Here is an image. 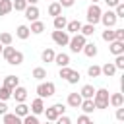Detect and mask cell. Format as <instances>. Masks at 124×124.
Listing matches in <instances>:
<instances>
[{"mask_svg":"<svg viewBox=\"0 0 124 124\" xmlns=\"http://www.w3.org/2000/svg\"><path fill=\"white\" fill-rule=\"evenodd\" d=\"M93 103H95V108H107V107H108V91H107L105 87L95 89Z\"/></svg>","mask_w":124,"mask_h":124,"instance_id":"1","label":"cell"},{"mask_svg":"<svg viewBox=\"0 0 124 124\" xmlns=\"http://www.w3.org/2000/svg\"><path fill=\"white\" fill-rule=\"evenodd\" d=\"M85 43H87V37L85 35L74 33V37H70V41H68V46H70L72 52H81V48H83Z\"/></svg>","mask_w":124,"mask_h":124,"instance_id":"2","label":"cell"},{"mask_svg":"<svg viewBox=\"0 0 124 124\" xmlns=\"http://www.w3.org/2000/svg\"><path fill=\"white\" fill-rule=\"evenodd\" d=\"M54 93H56V85H54L52 81H41V83L37 85V95L43 97V99L52 97Z\"/></svg>","mask_w":124,"mask_h":124,"instance_id":"3","label":"cell"},{"mask_svg":"<svg viewBox=\"0 0 124 124\" xmlns=\"http://www.w3.org/2000/svg\"><path fill=\"white\" fill-rule=\"evenodd\" d=\"M64 110H66V107H64L62 103H56V105H52V107L45 108L43 112H45L46 120H50V122H56V118H58L60 114H64Z\"/></svg>","mask_w":124,"mask_h":124,"instance_id":"4","label":"cell"},{"mask_svg":"<svg viewBox=\"0 0 124 124\" xmlns=\"http://www.w3.org/2000/svg\"><path fill=\"white\" fill-rule=\"evenodd\" d=\"M101 14H103V10L99 8V4H91L89 8H87V23H99V19H101Z\"/></svg>","mask_w":124,"mask_h":124,"instance_id":"5","label":"cell"},{"mask_svg":"<svg viewBox=\"0 0 124 124\" xmlns=\"http://www.w3.org/2000/svg\"><path fill=\"white\" fill-rule=\"evenodd\" d=\"M52 41H54L58 46H66L68 41H70V33L64 31V29H54V31H52Z\"/></svg>","mask_w":124,"mask_h":124,"instance_id":"6","label":"cell"},{"mask_svg":"<svg viewBox=\"0 0 124 124\" xmlns=\"http://www.w3.org/2000/svg\"><path fill=\"white\" fill-rule=\"evenodd\" d=\"M116 19H118L116 14H114L112 10H107V12L101 14V19H99V21H101L105 27H114V25H116Z\"/></svg>","mask_w":124,"mask_h":124,"instance_id":"7","label":"cell"},{"mask_svg":"<svg viewBox=\"0 0 124 124\" xmlns=\"http://www.w3.org/2000/svg\"><path fill=\"white\" fill-rule=\"evenodd\" d=\"M12 97L16 99V103H25V99H27V89L21 87V85H16V87L12 89Z\"/></svg>","mask_w":124,"mask_h":124,"instance_id":"8","label":"cell"},{"mask_svg":"<svg viewBox=\"0 0 124 124\" xmlns=\"http://www.w3.org/2000/svg\"><path fill=\"white\" fill-rule=\"evenodd\" d=\"M23 14H25V17L29 19V21H35V19H39V8H37V4H27V8L23 10Z\"/></svg>","mask_w":124,"mask_h":124,"instance_id":"9","label":"cell"},{"mask_svg":"<svg viewBox=\"0 0 124 124\" xmlns=\"http://www.w3.org/2000/svg\"><path fill=\"white\" fill-rule=\"evenodd\" d=\"M108 50L116 56V54H124V41H118V39H114V41H110L108 43Z\"/></svg>","mask_w":124,"mask_h":124,"instance_id":"10","label":"cell"},{"mask_svg":"<svg viewBox=\"0 0 124 124\" xmlns=\"http://www.w3.org/2000/svg\"><path fill=\"white\" fill-rule=\"evenodd\" d=\"M33 114H43V110H45V103H43V97H37V99H33V103H31V108H29Z\"/></svg>","mask_w":124,"mask_h":124,"instance_id":"11","label":"cell"},{"mask_svg":"<svg viewBox=\"0 0 124 124\" xmlns=\"http://www.w3.org/2000/svg\"><path fill=\"white\" fill-rule=\"evenodd\" d=\"M81 95L79 93H70L68 95V107H72V108H79V105H81Z\"/></svg>","mask_w":124,"mask_h":124,"instance_id":"12","label":"cell"},{"mask_svg":"<svg viewBox=\"0 0 124 124\" xmlns=\"http://www.w3.org/2000/svg\"><path fill=\"white\" fill-rule=\"evenodd\" d=\"M108 105H112L114 108H116V107H122V105H124V95H122V93H112V95H108Z\"/></svg>","mask_w":124,"mask_h":124,"instance_id":"13","label":"cell"},{"mask_svg":"<svg viewBox=\"0 0 124 124\" xmlns=\"http://www.w3.org/2000/svg\"><path fill=\"white\" fill-rule=\"evenodd\" d=\"M52 62L58 64V66H70V56L66 52H58V54H54V60Z\"/></svg>","mask_w":124,"mask_h":124,"instance_id":"14","label":"cell"},{"mask_svg":"<svg viewBox=\"0 0 124 124\" xmlns=\"http://www.w3.org/2000/svg\"><path fill=\"white\" fill-rule=\"evenodd\" d=\"M81 50H83V54H85V56H89V58L97 56V45H95V43H85Z\"/></svg>","mask_w":124,"mask_h":124,"instance_id":"15","label":"cell"},{"mask_svg":"<svg viewBox=\"0 0 124 124\" xmlns=\"http://www.w3.org/2000/svg\"><path fill=\"white\" fill-rule=\"evenodd\" d=\"M6 62H8V64H12V66H19V64L23 62V52H21V50H16V52H14Z\"/></svg>","mask_w":124,"mask_h":124,"instance_id":"16","label":"cell"},{"mask_svg":"<svg viewBox=\"0 0 124 124\" xmlns=\"http://www.w3.org/2000/svg\"><path fill=\"white\" fill-rule=\"evenodd\" d=\"M101 74L107 76V78H112V76L116 74V66H114L112 62H107L105 66H101Z\"/></svg>","mask_w":124,"mask_h":124,"instance_id":"17","label":"cell"},{"mask_svg":"<svg viewBox=\"0 0 124 124\" xmlns=\"http://www.w3.org/2000/svg\"><path fill=\"white\" fill-rule=\"evenodd\" d=\"M2 120L6 124H19L21 122V116H17L16 112H6V114H2Z\"/></svg>","mask_w":124,"mask_h":124,"instance_id":"18","label":"cell"},{"mask_svg":"<svg viewBox=\"0 0 124 124\" xmlns=\"http://www.w3.org/2000/svg\"><path fill=\"white\" fill-rule=\"evenodd\" d=\"M62 14V6H60V2L58 0H52L50 2V6H48V16H60Z\"/></svg>","mask_w":124,"mask_h":124,"instance_id":"19","label":"cell"},{"mask_svg":"<svg viewBox=\"0 0 124 124\" xmlns=\"http://www.w3.org/2000/svg\"><path fill=\"white\" fill-rule=\"evenodd\" d=\"M79 29H81V21H78V19H72V21H68L66 23V31L68 33H79Z\"/></svg>","mask_w":124,"mask_h":124,"instance_id":"20","label":"cell"},{"mask_svg":"<svg viewBox=\"0 0 124 124\" xmlns=\"http://www.w3.org/2000/svg\"><path fill=\"white\" fill-rule=\"evenodd\" d=\"M79 108L83 110V112H93L95 110V103H93V99H81V105H79Z\"/></svg>","mask_w":124,"mask_h":124,"instance_id":"21","label":"cell"},{"mask_svg":"<svg viewBox=\"0 0 124 124\" xmlns=\"http://www.w3.org/2000/svg\"><path fill=\"white\" fill-rule=\"evenodd\" d=\"M29 31H31V33H35V35H41V33L45 31V23H43V21H39V19H35V21H31Z\"/></svg>","mask_w":124,"mask_h":124,"instance_id":"22","label":"cell"},{"mask_svg":"<svg viewBox=\"0 0 124 124\" xmlns=\"http://www.w3.org/2000/svg\"><path fill=\"white\" fill-rule=\"evenodd\" d=\"M16 35H17V39H21V41H25V39H29V35H31V31H29V27H27V25H19V27L16 29Z\"/></svg>","mask_w":124,"mask_h":124,"instance_id":"23","label":"cell"},{"mask_svg":"<svg viewBox=\"0 0 124 124\" xmlns=\"http://www.w3.org/2000/svg\"><path fill=\"white\" fill-rule=\"evenodd\" d=\"M79 95H81L83 99H93V95H95V87L87 83V85H83V87H81V91H79Z\"/></svg>","mask_w":124,"mask_h":124,"instance_id":"24","label":"cell"},{"mask_svg":"<svg viewBox=\"0 0 124 124\" xmlns=\"http://www.w3.org/2000/svg\"><path fill=\"white\" fill-rule=\"evenodd\" d=\"M12 10V0H0V16H8Z\"/></svg>","mask_w":124,"mask_h":124,"instance_id":"25","label":"cell"},{"mask_svg":"<svg viewBox=\"0 0 124 124\" xmlns=\"http://www.w3.org/2000/svg\"><path fill=\"white\" fill-rule=\"evenodd\" d=\"M4 85L10 87V89H14L16 85H19V78L17 76H6L4 78Z\"/></svg>","mask_w":124,"mask_h":124,"instance_id":"26","label":"cell"},{"mask_svg":"<svg viewBox=\"0 0 124 124\" xmlns=\"http://www.w3.org/2000/svg\"><path fill=\"white\" fill-rule=\"evenodd\" d=\"M54 54H56V52H54L52 48H45V50L41 52V60H43V62H52V60H54Z\"/></svg>","mask_w":124,"mask_h":124,"instance_id":"27","label":"cell"},{"mask_svg":"<svg viewBox=\"0 0 124 124\" xmlns=\"http://www.w3.org/2000/svg\"><path fill=\"white\" fill-rule=\"evenodd\" d=\"M66 17L60 14V16H54V29H66Z\"/></svg>","mask_w":124,"mask_h":124,"instance_id":"28","label":"cell"},{"mask_svg":"<svg viewBox=\"0 0 124 124\" xmlns=\"http://www.w3.org/2000/svg\"><path fill=\"white\" fill-rule=\"evenodd\" d=\"M79 33H81V35H85V37H91V35L95 33V25H93V23H85V25H81Z\"/></svg>","mask_w":124,"mask_h":124,"instance_id":"29","label":"cell"},{"mask_svg":"<svg viewBox=\"0 0 124 124\" xmlns=\"http://www.w3.org/2000/svg\"><path fill=\"white\" fill-rule=\"evenodd\" d=\"M114 39H116V35H114V29H112V27H107V29L103 31V41L110 43V41H114Z\"/></svg>","mask_w":124,"mask_h":124,"instance_id":"30","label":"cell"},{"mask_svg":"<svg viewBox=\"0 0 124 124\" xmlns=\"http://www.w3.org/2000/svg\"><path fill=\"white\" fill-rule=\"evenodd\" d=\"M33 78H35V79H39V81H43V79L46 78V70H45V68H41V66H37V68L33 70Z\"/></svg>","mask_w":124,"mask_h":124,"instance_id":"31","label":"cell"},{"mask_svg":"<svg viewBox=\"0 0 124 124\" xmlns=\"http://www.w3.org/2000/svg\"><path fill=\"white\" fill-rule=\"evenodd\" d=\"M27 112H29V107H27L25 103H17V107H16V114L23 118V116H25Z\"/></svg>","mask_w":124,"mask_h":124,"instance_id":"32","label":"cell"},{"mask_svg":"<svg viewBox=\"0 0 124 124\" xmlns=\"http://www.w3.org/2000/svg\"><path fill=\"white\" fill-rule=\"evenodd\" d=\"M21 122H23V124H39V118H37V114L27 112V114L21 118Z\"/></svg>","mask_w":124,"mask_h":124,"instance_id":"33","label":"cell"},{"mask_svg":"<svg viewBox=\"0 0 124 124\" xmlns=\"http://www.w3.org/2000/svg\"><path fill=\"white\" fill-rule=\"evenodd\" d=\"M87 76H89V78H99V76H101V66H95V64L89 66V68H87Z\"/></svg>","mask_w":124,"mask_h":124,"instance_id":"34","label":"cell"},{"mask_svg":"<svg viewBox=\"0 0 124 124\" xmlns=\"http://www.w3.org/2000/svg\"><path fill=\"white\" fill-rule=\"evenodd\" d=\"M12 8H14L16 12H23V10L27 8V2H25V0H14V2H12Z\"/></svg>","mask_w":124,"mask_h":124,"instance_id":"35","label":"cell"},{"mask_svg":"<svg viewBox=\"0 0 124 124\" xmlns=\"http://www.w3.org/2000/svg\"><path fill=\"white\" fill-rule=\"evenodd\" d=\"M10 97H12V89L6 87V85H2L0 87V101H8Z\"/></svg>","mask_w":124,"mask_h":124,"instance_id":"36","label":"cell"},{"mask_svg":"<svg viewBox=\"0 0 124 124\" xmlns=\"http://www.w3.org/2000/svg\"><path fill=\"white\" fill-rule=\"evenodd\" d=\"M66 81H68V83H78V81H79V72L72 70V72H70V76L66 78Z\"/></svg>","mask_w":124,"mask_h":124,"instance_id":"37","label":"cell"},{"mask_svg":"<svg viewBox=\"0 0 124 124\" xmlns=\"http://www.w3.org/2000/svg\"><path fill=\"white\" fill-rule=\"evenodd\" d=\"M12 41H14V37L10 35V33H0V43L6 46V45H12Z\"/></svg>","mask_w":124,"mask_h":124,"instance_id":"38","label":"cell"},{"mask_svg":"<svg viewBox=\"0 0 124 124\" xmlns=\"http://www.w3.org/2000/svg\"><path fill=\"white\" fill-rule=\"evenodd\" d=\"M112 64L116 66V70H124V54H116V60Z\"/></svg>","mask_w":124,"mask_h":124,"instance_id":"39","label":"cell"},{"mask_svg":"<svg viewBox=\"0 0 124 124\" xmlns=\"http://www.w3.org/2000/svg\"><path fill=\"white\" fill-rule=\"evenodd\" d=\"M70 72H72V68H70V66H60V72H58V76L66 79V78L70 76Z\"/></svg>","mask_w":124,"mask_h":124,"instance_id":"40","label":"cell"},{"mask_svg":"<svg viewBox=\"0 0 124 124\" xmlns=\"http://www.w3.org/2000/svg\"><path fill=\"white\" fill-rule=\"evenodd\" d=\"M114 14H116V17H124V4L122 2L114 6Z\"/></svg>","mask_w":124,"mask_h":124,"instance_id":"41","label":"cell"},{"mask_svg":"<svg viewBox=\"0 0 124 124\" xmlns=\"http://www.w3.org/2000/svg\"><path fill=\"white\" fill-rule=\"evenodd\" d=\"M78 122H79V124H89V122H91V118H89V114L85 112V114L78 116Z\"/></svg>","mask_w":124,"mask_h":124,"instance_id":"42","label":"cell"},{"mask_svg":"<svg viewBox=\"0 0 124 124\" xmlns=\"http://www.w3.org/2000/svg\"><path fill=\"white\" fill-rule=\"evenodd\" d=\"M56 122H58V124H70V122H72V120H70V118H68V116H64V114H60V116H58V118H56Z\"/></svg>","mask_w":124,"mask_h":124,"instance_id":"43","label":"cell"},{"mask_svg":"<svg viewBox=\"0 0 124 124\" xmlns=\"http://www.w3.org/2000/svg\"><path fill=\"white\" fill-rule=\"evenodd\" d=\"M58 2H60V6H62V8H72L76 0H58Z\"/></svg>","mask_w":124,"mask_h":124,"instance_id":"44","label":"cell"},{"mask_svg":"<svg viewBox=\"0 0 124 124\" xmlns=\"http://www.w3.org/2000/svg\"><path fill=\"white\" fill-rule=\"evenodd\" d=\"M116 120H124V108L116 107Z\"/></svg>","mask_w":124,"mask_h":124,"instance_id":"45","label":"cell"},{"mask_svg":"<svg viewBox=\"0 0 124 124\" xmlns=\"http://www.w3.org/2000/svg\"><path fill=\"white\" fill-rule=\"evenodd\" d=\"M114 35L118 41H124V29H114Z\"/></svg>","mask_w":124,"mask_h":124,"instance_id":"46","label":"cell"},{"mask_svg":"<svg viewBox=\"0 0 124 124\" xmlns=\"http://www.w3.org/2000/svg\"><path fill=\"white\" fill-rule=\"evenodd\" d=\"M6 112H8V107H6V103H4V101H0V116H2V114H6Z\"/></svg>","mask_w":124,"mask_h":124,"instance_id":"47","label":"cell"},{"mask_svg":"<svg viewBox=\"0 0 124 124\" xmlns=\"http://www.w3.org/2000/svg\"><path fill=\"white\" fill-rule=\"evenodd\" d=\"M105 2H107V6H108V8H114V6H116V4H120L122 0H105Z\"/></svg>","mask_w":124,"mask_h":124,"instance_id":"48","label":"cell"},{"mask_svg":"<svg viewBox=\"0 0 124 124\" xmlns=\"http://www.w3.org/2000/svg\"><path fill=\"white\" fill-rule=\"evenodd\" d=\"M25 2H27V4H37L39 0H25Z\"/></svg>","mask_w":124,"mask_h":124,"instance_id":"49","label":"cell"},{"mask_svg":"<svg viewBox=\"0 0 124 124\" xmlns=\"http://www.w3.org/2000/svg\"><path fill=\"white\" fill-rule=\"evenodd\" d=\"M2 48H4V45H2V43H0V54H2Z\"/></svg>","mask_w":124,"mask_h":124,"instance_id":"50","label":"cell"},{"mask_svg":"<svg viewBox=\"0 0 124 124\" xmlns=\"http://www.w3.org/2000/svg\"><path fill=\"white\" fill-rule=\"evenodd\" d=\"M99 2H101V0H93V4H99Z\"/></svg>","mask_w":124,"mask_h":124,"instance_id":"51","label":"cell"}]
</instances>
